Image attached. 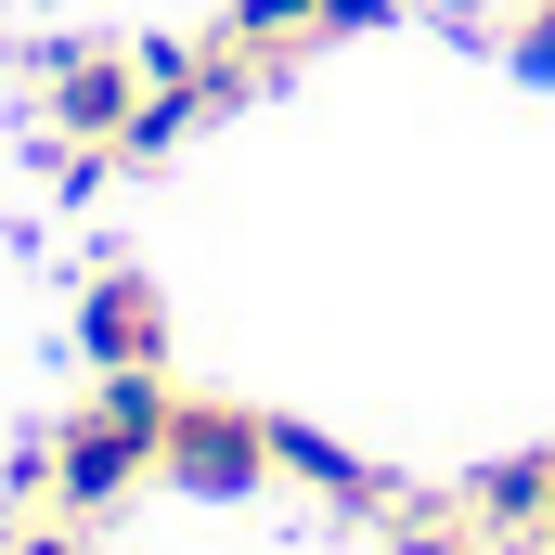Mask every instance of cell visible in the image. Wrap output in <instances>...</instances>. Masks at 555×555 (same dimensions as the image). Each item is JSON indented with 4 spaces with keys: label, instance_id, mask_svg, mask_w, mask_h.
I'll use <instances>...</instances> for the list:
<instances>
[{
    "label": "cell",
    "instance_id": "cell-4",
    "mask_svg": "<svg viewBox=\"0 0 555 555\" xmlns=\"http://www.w3.org/2000/svg\"><path fill=\"white\" fill-rule=\"evenodd\" d=\"M65 336H78L91 375H168V284L142 272V259H104V272L78 284Z\"/></svg>",
    "mask_w": 555,
    "mask_h": 555
},
{
    "label": "cell",
    "instance_id": "cell-2",
    "mask_svg": "<svg viewBox=\"0 0 555 555\" xmlns=\"http://www.w3.org/2000/svg\"><path fill=\"white\" fill-rule=\"evenodd\" d=\"M142 91H155L142 39H104V26H65V39H39V130L65 142V168H52L65 194L117 168V142H130Z\"/></svg>",
    "mask_w": 555,
    "mask_h": 555
},
{
    "label": "cell",
    "instance_id": "cell-6",
    "mask_svg": "<svg viewBox=\"0 0 555 555\" xmlns=\"http://www.w3.org/2000/svg\"><path fill=\"white\" fill-rule=\"evenodd\" d=\"M388 555H491V530H478L465 504H401V517H388Z\"/></svg>",
    "mask_w": 555,
    "mask_h": 555
},
{
    "label": "cell",
    "instance_id": "cell-8",
    "mask_svg": "<svg viewBox=\"0 0 555 555\" xmlns=\"http://www.w3.org/2000/svg\"><path fill=\"white\" fill-rule=\"evenodd\" d=\"M0 555H91V530H78V517H26Z\"/></svg>",
    "mask_w": 555,
    "mask_h": 555
},
{
    "label": "cell",
    "instance_id": "cell-1",
    "mask_svg": "<svg viewBox=\"0 0 555 555\" xmlns=\"http://www.w3.org/2000/svg\"><path fill=\"white\" fill-rule=\"evenodd\" d=\"M168 375H91V401L78 414H52V439L0 478V504H26V517H78V530H104L117 504H130L142 478H155V439H168Z\"/></svg>",
    "mask_w": 555,
    "mask_h": 555
},
{
    "label": "cell",
    "instance_id": "cell-5",
    "mask_svg": "<svg viewBox=\"0 0 555 555\" xmlns=\"http://www.w3.org/2000/svg\"><path fill=\"white\" fill-rule=\"evenodd\" d=\"M272 465L297 478V491H323L336 517H401V491H388L349 439H323V426H297V414H272Z\"/></svg>",
    "mask_w": 555,
    "mask_h": 555
},
{
    "label": "cell",
    "instance_id": "cell-3",
    "mask_svg": "<svg viewBox=\"0 0 555 555\" xmlns=\"http://www.w3.org/2000/svg\"><path fill=\"white\" fill-rule=\"evenodd\" d=\"M155 478L168 491H194V504H246V491H272V414L259 401H220V388H181L168 401V439H155Z\"/></svg>",
    "mask_w": 555,
    "mask_h": 555
},
{
    "label": "cell",
    "instance_id": "cell-9",
    "mask_svg": "<svg viewBox=\"0 0 555 555\" xmlns=\"http://www.w3.org/2000/svg\"><path fill=\"white\" fill-rule=\"evenodd\" d=\"M530 13H543V26H555V0H530Z\"/></svg>",
    "mask_w": 555,
    "mask_h": 555
},
{
    "label": "cell",
    "instance_id": "cell-7",
    "mask_svg": "<svg viewBox=\"0 0 555 555\" xmlns=\"http://www.w3.org/2000/svg\"><path fill=\"white\" fill-rule=\"evenodd\" d=\"M504 65H517V78H555V26H543V13L504 26Z\"/></svg>",
    "mask_w": 555,
    "mask_h": 555
},
{
    "label": "cell",
    "instance_id": "cell-10",
    "mask_svg": "<svg viewBox=\"0 0 555 555\" xmlns=\"http://www.w3.org/2000/svg\"><path fill=\"white\" fill-rule=\"evenodd\" d=\"M530 555H555V530H543V543H530Z\"/></svg>",
    "mask_w": 555,
    "mask_h": 555
}]
</instances>
